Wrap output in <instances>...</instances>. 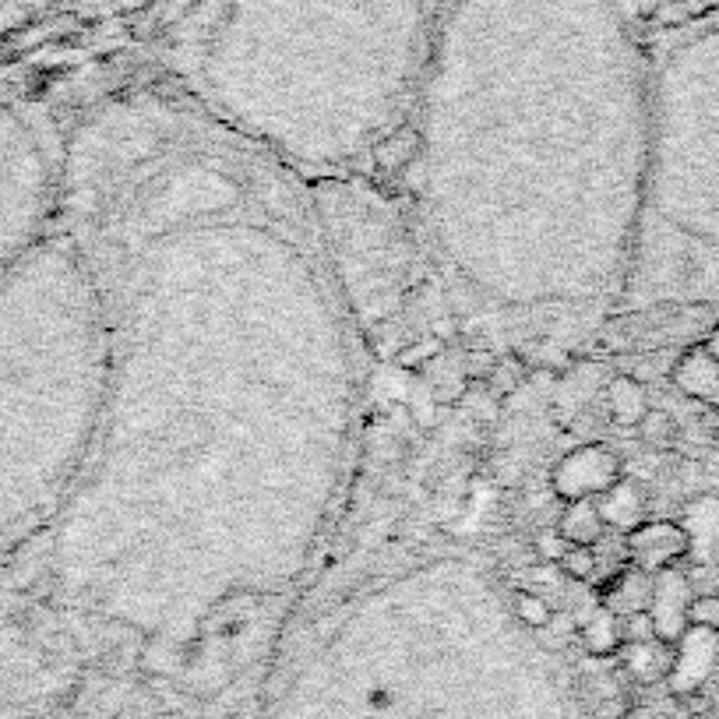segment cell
I'll return each instance as SVG.
<instances>
[{
	"mask_svg": "<svg viewBox=\"0 0 719 719\" xmlns=\"http://www.w3.org/2000/svg\"><path fill=\"white\" fill-rule=\"evenodd\" d=\"M596 508H600V515L611 529L631 532L634 526H642L645 515H649V490L639 484V479L620 476L611 490L600 493Z\"/></svg>",
	"mask_w": 719,
	"mask_h": 719,
	"instance_id": "obj_4",
	"label": "cell"
},
{
	"mask_svg": "<svg viewBox=\"0 0 719 719\" xmlns=\"http://www.w3.org/2000/svg\"><path fill=\"white\" fill-rule=\"evenodd\" d=\"M617 479H620V459L614 455V451L586 445V448L572 451V455L554 470V490L561 493V498L578 501V498H589V493L611 490Z\"/></svg>",
	"mask_w": 719,
	"mask_h": 719,
	"instance_id": "obj_2",
	"label": "cell"
},
{
	"mask_svg": "<svg viewBox=\"0 0 719 719\" xmlns=\"http://www.w3.org/2000/svg\"><path fill=\"white\" fill-rule=\"evenodd\" d=\"M596 568H600V561H596V554H592V547H568V554L561 557V572L568 575V578H575V582H589L592 575H596Z\"/></svg>",
	"mask_w": 719,
	"mask_h": 719,
	"instance_id": "obj_16",
	"label": "cell"
},
{
	"mask_svg": "<svg viewBox=\"0 0 719 719\" xmlns=\"http://www.w3.org/2000/svg\"><path fill=\"white\" fill-rule=\"evenodd\" d=\"M515 617L522 620L526 628H550L554 625V606H550L540 592H529V589H522V592H515Z\"/></svg>",
	"mask_w": 719,
	"mask_h": 719,
	"instance_id": "obj_13",
	"label": "cell"
},
{
	"mask_svg": "<svg viewBox=\"0 0 719 719\" xmlns=\"http://www.w3.org/2000/svg\"><path fill=\"white\" fill-rule=\"evenodd\" d=\"M702 346H705V352H709L712 360H719V321L709 329V335H705V343H702Z\"/></svg>",
	"mask_w": 719,
	"mask_h": 719,
	"instance_id": "obj_22",
	"label": "cell"
},
{
	"mask_svg": "<svg viewBox=\"0 0 719 719\" xmlns=\"http://www.w3.org/2000/svg\"><path fill=\"white\" fill-rule=\"evenodd\" d=\"M634 431H639V441H642L645 448H653V451L673 448V445H677V434H681V427H677V420L667 413V409H649V413L642 416V423H639Z\"/></svg>",
	"mask_w": 719,
	"mask_h": 719,
	"instance_id": "obj_12",
	"label": "cell"
},
{
	"mask_svg": "<svg viewBox=\"0 0 719 719\" xmlns=\"http://www.w3.org/2000/svg\"><path fill=\"white\" fill-rule=\"evenodd\" d=\"M688 625L702 628V631H719V592L691 596V603H688Z\"/></svg>",
	"mask_w": 719,
	"mask_h": 719,
	"instance_id": "obj_15",
	"label": "cell"
},
{
	"mask_svg": "<svg viewBox=\"0 0 719 719\" xmlns=\"http://www.w3.org/2000/svg\"><path fill=\"white\" fill-rule=\"evenodd\" d=\"M526 377H529L526 360H522L518 352H504V357H498V363H493L484 388L493 395V399H508V395H515L518 388H526Z\"/></svg>",
	"mask_w": 719,
	"mask_h": 719,
	"instance_id": "obj_11",
	"label": "cell"
},
{
	"mask_svg": "<svg viewBox=\"0 0 719 719\" xmlns=\"http://www.w3.org/2000/svg\"><path fill=\"white\" fill-rule=\"evenodd\" d=\"M493 363H498V352H490V349H484V346L470 349V352H465V360H462V367H465V377L476 381V385H484V381L490 377Z\"/></svg>",
	"mask_w": 719,
	"mask_h": 719,
	"instance_id": "obj_20",
	"label": "cell"
},
{
	"mask_svg": "<svg viewBox=\"0 0 719 719\" xmlns=\"http://www.w3.org/2000/svg\"><path fill=\"white\" fill-rule=\"evenodd\" d=\"M582 645L589 656H614L617 649H625V642H620V620L603 603L582 620Z\"/></svg>",
	"mask_w": 719,
	"mask_h": 719,
	"instance_id": "obj_10",
	"label": "cell"
},
{
	"mask_svg": "<svg viewBox=\"0 0 719 719\" xmlns=\"http://www.w3.org/2000/svg\"><path fill=\"white\" fill-rule=\"evenodd\" d=\"M409 131L402 134H388L385 145L377 149V163L385 169H402L409 159H413V138H406Z\"/></svg>",
	"mask_w": 719,
	"mask_h": 719,
	"instance_id": "obj_17",
	"label": "cell"
},
{
	"mask_svg": "<svg viewBox=\"0 0 719 719\" xmlns=\"http://www.w3.org/2000/svg\"><path fill=\"white\" fill-rule=\"evenodd\" d=\"M625 540H628V564L645 575L667 572L681 557L691 554L688 529L681 526V522H667V518L642 522V526L625 532Z\"/></svg>",
	"mask_w": 719,
	"mask_h": 719,
	"instance_id": "obj_1",
	"label": "cell"
},
{
	"mask_svg": "<svg viewBox=\"0 0 719 719\" xmlns=\"http://www.w3.org/2000/svg\"><path fill=\"white\" fill-rule=\"evenodd\" d=\"M625 649H628L625 670L639 684H656V681H663V677H670L673 667H677V645H670V642L649 639V642L625 645Z\"/></svg>",
	"mask_w": 719,
	"mask_h": 719,
	"instance_id": "obj_7",
	"label": "cell"
},
{
	"mask_svg": "<svg viewBox=\"0 0 719 719\" xmlns=\"http://www.w3.org/2000/svg\"><path fill=\"white\" fill-rule=\"evenodd\" d=\"M557 532H561L568 543H575V547H592V543H596L600 536L606 532V522H603V515H600L596 501H589V498L572 501V504L561 512V518H557Z\"/></svg>",
	"mask_w": 719,
	"mask_h": 719,
	"instance_id": "obj_8",
	"label": "cell"
},
{
	"mask_svg": "<svg viewBox=\"0 0 719 719\" xmlns=\"http://www.w3.org/2000/svg\"><path fill=\"white\" fill-rule=\"evenodd\" d=\"M681 526L688 529L691 550H698V557L705 561L709 550L719 543V498H698L688 508V518Z\"/></svg>",
	"mask_w": 719,
	"mask_h": 719,
	"instance_id": "obj_9",
	"label": "cell"
},
{
	"mask_svg": "<svg viewBox=\"0 0 719 719\" xmlns=\"http://www.w3.org/2000/svg\"><path fill=\"white\" fill-rule=\"evenodd\" d=\"M688 603H691V586H688V578L677 568H667V572H659L653 578L649 617H653V628H656L659 642L681 645V639L691 628L688 625Z\"/></svg>",
	"mask_w": 719,
	"mask_h": 719,
	"instance_id": "obj_3",
	"label": "cell"
},
{
	"mask_svg": "<svg viewBox=\"0 0 719 719\" xmlns=\"http://www.w3.org/2000/svg\"><path fill=\"white\" fill-rule=\"evenodd\" d=\"M649 388L645 381L634 374H617L611 385H606V416H611L617 427H639L642 416L649 413Z\"/></svg>",
	"mask_w": 719,
	"mask_h": 719,
	"instance_id": "obj_6",
	"label": "cell"
},
{
	"mask_svg": "<svg viewBox=\"0 0 719 719\" xmlns=\"http://www.w3.org/2000/svg\"><path fill=\"white\" fill-rule=\"evenodd\" d=\"M568 547L572 543L557 532V526L554 529H540V532H536V540H532L536 557L547 561V564H561V557L568 554Z\"/></svg>",
	"mask_w": 719,
	"mask_h": 719,
	"instance_id": "obj_19",
	"label": "cell"
},
{
	"mask_svg": "<svg viewBox=\"0 0 719 719\" xmlns=\"http://www.w3.org/2000/svg\"><path fill=\"white\" fill-rule=\"evenodd\" d=\"M673 385L691 399L702 402H719V360H712L705 346H691L681 360L673 363Z\"/></svg>",
	"mask_w": 719,
	"mask_h": 719,
	"instance_id": "obj_5",
	"label": "cell"
},
{
	"mask_svg": "<svg viewBox=\"0 0 719 719\" xmlns=\"http://www.w3.org/2000/svg\"><path fill=\"white\" fill-rule=\"evenodd\" d=\"M617 620H620V642H625V645H639V642L656 639V628H653V617H649V611H634V614H625V617H617Z\"/></svg>",
	"mask_w": 719,
	"mask_h": 719,
	"instance_id": "obj_18",
	"label": "cell"
},
{
	"mask_svg": "<svg viewBox=\"0 0 719 719\" xmlns=\"http://www.w3.org/2000/svg\"><path fill=\"white\" fill-rule=\"evenodd\" d=\"M522 360H526V367H540V371H550V374H568L575 360L568 357L564 349L550 346V343H529L526 349L518 352Z\"/></svg>",
	"mask_w": 719,
	"mask_h": 719,
	"instance_id": "obj_14",
	"label": "cell"
},
{
	"mask_svg": "<svg viewBox=\"0 0 719 719\" xmlns=\"http://www.w3.org/2000/svg\"><path fill=\"white\" fill-rule=\"evenodd\" d=\"M437 352H441V343H437V338H431V343H420V346H413V349H406L402 357H399V363H402V367H420V363L434 360Z\"/></svg>",
	"mask_w": 719,
	"mask_h": 719,
	"instance_id": "obj_21",
	"label": "cell"
}]
</instances>
